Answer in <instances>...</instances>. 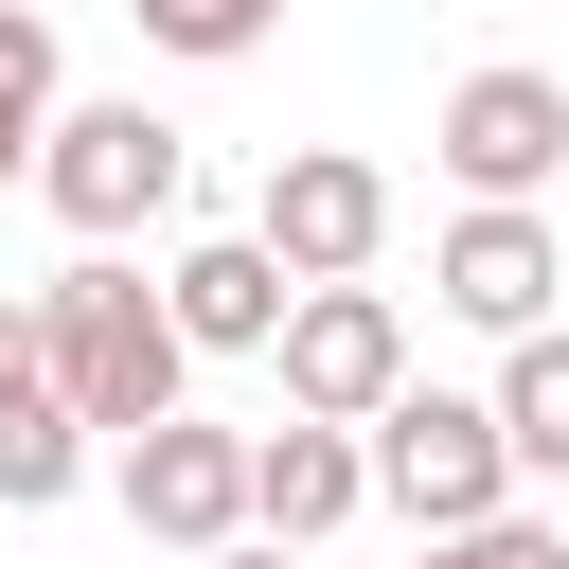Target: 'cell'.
Segmentation results:
<instances>
[{
	"label": "cell",
	"mask_w": 569,
	"mask_h": 569,
	"mask_svg": "<svg viewBox=\"0 0 569 569\" xmlns=\"http://www.w3.org/2000/svg\"><path fill=\"white\" fill-rule=\"evenodd\" d=\"M36 373H53V409L71 427H107V445H142V427H178V320H160V284L124 267V249H71L53 284H36Z\"/></svg>",
	"instance_id": "obj_1"
},
{
	"label": "cell",
	"mask_w": 569,
	"mask_h": 569,
	"mask_svg": "<svg viewBox=\"0 0 569 569\" xmlns=\"http://www.w3.org/2000/svg\"><path fill=\"white\" fill-rule=\"evenodd\" d=\"M53 373H36V302H0V409H36Z\"/></svg>",
	"instance_id": "obj_16"
},
{
	"label": "cell",
	"mask_w": 569,
	"mask_h": 569,
	"mask_svg": "<svg viewBox=\"0 0 569 569\" xmlns=\"http://www.w3.org/2000/svg\"><path fill=\"white\" fill-rule=\"evenodd\" d=\"M178 178H196V142H178L160 107H53V124H36V196H53V231H71V249L160 231V213H178Z\"/></svg>",
	"instance_id": "obj_2"
},
{
	"label": "cell",
	"mask_w": 569,
	"mask_h": 569,
	"mask_svg": "<svg viewBox=\"0 0 569 569\" xmlns=\"http://www.w3.org/2000/svg\"><path fill=\"white\" fill-rule=\"evenodd\" d=\"M551 284H569L551 213H462V231L427 249V302H445V320H480V338H551Z\"/></svg>",
	"instance_id": "obj_8"
},
{
	"label": "cell",
	"mask_w": 569,
	"mask_h": 569,
	"mask_svg": "<svg viewBox=\"0 0 569 569\" xmlns=\"http://www.w3.org/2000/svg\"><path fill=\"white\" fill-rule=\"evenodd\" d=\"M71 480H89V427H71L53 391H36V409H0V516H53Z\"/></svg>",
	"instance_id": "obj_12"
},
{
	"label": "cell",
	"mask_w": 569,
	"mask_h": 569,
	"mask_svg": "<svg viewBox=\"0 0 569 569\" xmlns=\"http://www.w3.org/2000/svg\"><path fill=\"white\" fill-rule=\"evenodd\" d=\"M356 498V427H249V551H320Z\"/></svg>",
	"instance_id": "obj_10"
},
{
	"label": "cell",
	"mask_w": 569,
	"mask_h": 569,
	"mask_svg": "<svg viewBox=\"0 0 569 569\" xmlns=\"http://www.w3.org/2000/svg\"><path fill=\"white\" fill-rule=\"evenodd\" d=\"M124 516H142L160 551H196V569H213V551L249 533V427H196V409H178V427H142V445H124Z\"/></svg>",
	"instance_id": "obj_7"
},
{
	"label": "cell",
	"mask_w": 569,
	"mask_h": 569,
	"mask_svg": "<svg viewBox=\"0 0 569 569\" xmlns=\"http://www.w3.org/2000/svg\"><path fill=\"white\" fill-rule=\"evenodd\" d=\"M124 18H142L160 53H196V71H213V53H267V18H284V0H124Z\"/></svg>",
	"instance_id": "obj_13"
},
{
	"label": "cell",
	"mask_w": 569,
	"mask_h": 569,
	"mask_svg": "<svg viewBox=\"0 0 569 569\" xmlns=\"http://www.w3.org/2000/svg\"><path fill=\"white\" fill-rule=\"evenodd\" d=\"M36 124H53V18L0 0V142H36Z\"/></svg>",
	"instance_id": "obj_14"
},
{
	"label": "cell",
	"mask_w": 569,
	"mask_h": 569,
	"mask_svg": "<svg viewBox=\"0 0 569 569\" xmlns=\"http://www.w3.org/2000/svg\"><path fill=\"white\" fill-rule=\"evenodd\" d=\"M480 427H498V462H516V480H569V320H551V338H516V373L480 391Z\"/></svg>",
	"instance_id": "obj_11"
},
{
	"label": "cell",
	"mask_w": 569,
	"mask_h": 569,
	"mask_svg": "<svg viewBox=\"0 0 569 569\" xmlns=\"http://www.w3.org/2000/svg\"><path fill=\"white\" fill-rule=\"evenodd\" d=\"M267 356H284V427H373V409L409 391V320H391L373 284H302Z\"/></svg>",
	"instance_id": "obj_5"
},
{
	"label": "cell",
	"mask_w": 569,
	"mask_h": 569,
	"mask_svg": "<svg viewBox=\"0 0 569 569\" xmlns=\"http://www.w3.org/2000/svg\"><path fill=\"white\" fill-rule=\"evenodd\" d=\"M427 569H569L551 516H480V533H427Z\"/></svg>",
	"instance_id": "obj_15"
},
{
	"label": "cell",
	"mask_w": 569,
	"mask_h": 569,
	"mask_svg": "<svg viewBox=\"0 0 569 569\" xmlns=\"http://www.w3.org/2000/svg\"><path fill=\"white\" fill-rule=\"evenodd\" d=\"M356 480H373L409 533H480V516H516V462H498L480 391H391V409L356 427Z\"/></svg>",
	"instance_id": "obj_3"
},
{
	"label": "cell",
	"mask_w": 569,
	"mask_h": 569,
	"mask_svg": "<svg viewBox=\"0 0 569 569\" xmlns=\"http://www.w3.org/2000/svg\"><path fill=\"white\" fill-rule=\"evenodd\" d=\"M213 569H284V551H249V533H231V551H213Z\"/></svg>",
	"instance_id": "obj_17"
},
{
	"label": "cell",
	"mask_w": 569,
	"mask_h": 569,
	"mask_svg": "<svg viewBox=\"0 0 569 569\" xmlns=\"http://www.w3.org/2000/svg\"><path fill=\"white\" fill-rule=\"evenodd\" d=\"M18 160H36V142H0V178H18Z\"/></svg>",
	"instance_id": "obj_18"
},
{
	"label": "cell",
	"mask_w": 569,
	"mask_h": 569,
	"mask_svg": "<svg viewBox=\"0 0 569 569\" xmlns=\"http://www.w3.org/2000/svg\"><path fill=\"white\" fill-rule=\"evenodd\" d=\"M427 160L462 178V213H533V178L569 160V89H551V71H462Z\"/></svg>",
	"instance_id": "obj_6"
},
{
	"label": "cell",
	"mask_w": 569,
	"mask_h": 569,
	"mask_svg": "<svg viewBox=\"0 0 569 569\" xmlns=\"http://www.w3.org/2000/svg\"><path fill=\"white\" fill-rule=\"evenodd\" d=\"M249 249H267L284 284H356V267L391 249V178H373L356 142H284L267 196H249Z\"/></svg>",
	"instance_id": "obj_4"
},
{
	"label": "cell",
	"mask_w": 569,
	"mask_h": 569,
	"mask_svg": "<svg viewBox=\"0 0 569 569\" xmlns=\"http://www.w3.org/2000/svg\"><path fill=\"white\" fill-rule=\"evenodd\" d=\"M284 302H302V284H284L249 231H196V249L160 267V320H178V356H267V338H284Z\"/></svg>",
	"instance_id": "obj_9"
},
{
	"label": "cell",
	"mask_w": 569,
	"mask_h": 569,
	"mask_svg": "<svg viewBox=\"0 0 569 569\" xmlns=\"http://www.w3.org/2000/svg\"><path fill=\"white\" fill-rule=\"evenodd\" d=\"M551 89H569V71H551Z\"/></svg>",
	"instance_id": "obj_19"
}]
</instances>
